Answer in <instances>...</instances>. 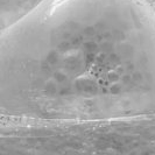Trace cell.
<instances>
[{"label": "cell", "mask_w": 155, "mask_h": 155, "mask_svg": "<svg viewBox=\"0 0 155 155\" xmlns=\"http://www.w3.org/2000/svg\"><path fill=\"white\" fill-rule=\"evenodd\" d=\"M152 113L149 0H43L0 31V116L87 121Z\"/></svg>", "instance_id": "6da1fadb"}, {"label": "cell", "mask_w": 155, "mask_h": 155, "mask_svg": "<svg viewBox=\"0 0 155 155\" xmlns=\"http://www.w3.org/2000/svg\"><path fill=\"white\" fill-rule=\"evenodd\" d=\"M43 0H0V31L31 13Z\"/></svg>", "instance_id": "7a4b0ae2"}, {"label": "cell", "mask_w": 155, "mask_h": 155, "mask_svg": "<svg viewBox=\"0 0 155 155\" xmlns=\"http://www.w3.org/2000/svg\"><path fill=\"white\" fill-rule=\"evenodd\" d=\"M149 1H150V0H149Z\"/></svg>", "instance_id": "3957f363"}]
</instances>
